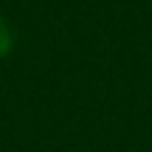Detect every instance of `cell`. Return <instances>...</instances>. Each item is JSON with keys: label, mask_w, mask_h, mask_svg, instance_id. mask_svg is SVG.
Listing matches in <instances>:
<instances>
[{"label": "cell", "mask_w": 152, "mask_h": 152, "mask_svg": "<svg viewBox=\"0 0 152 152\" xmlns=\"http://www.w3.org/2000/svg\"><path fill=\"white\" fill-rule=\"evenodd\" d=\"M11 45H13V37H11V29H8V24L0 19V56H5L8 51H11Z\"/></svg>", "instance_id": "1"}]
</instances>
